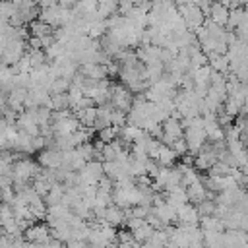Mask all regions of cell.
Listing matches in <instances>:
<instances>
[{"label":"cell","mask_w":248,"mask_h":248,"mask_svg":"<svg viewBox=\"0 0 248 248\" xmlns=\"http://www.w3.org/2000/svg\"><path fill=\"white\" fill-rule=\"evenodd\" d=\"M161 126H163V138H161L163 143L172 145L176 140H182L184 138V124H182V120L178 116L170 114Z\"/></svg>","instance_id":"cell-4"},{"label":"cell","mask_w":248,"mask_h":248,"mask_svg":"<svg viewBox=\"0 0 248 248\" xmlns=\"http://www.w3.org/2000/svg\"><path fill=\"white\" fill-rule=\"evenodd\" d=\"M126 221H128V215H126V209H122V207H118V205H114V203H110L107 209H105V215H103V223H107V225H110V227H122V225H126Z\"/></svg>","instance_id":"cell-10"},{"label":"cell","mask_w":248,"mask_h":248,"mask_svg":"<svg viewBox=\"0 0 248 248\" xmlns=\"http://www.w3.org/2000/svg\"><path fill=\"white\" fill-rule=\"evenodd\" d=\"M79 174V186L83 184H99V180L105 176V169H103V163L93 159L89 163H85V167L81 170H78Z\"/></svg>","instance_id":"cell-6"},{"label":"cell","mask_w":248,"mask_h":248,"mask_svg":"<svg viewBox=\"0 0 248 248\" xmlns=\"http://www.w3.org/2000/svg\"><path fill=\"white\" fill-rule=\"evenodd\" d=\"M209 68H211L215 74L225 76L227 72H231V62H229L227 54H217V56H211V58H209Z\"/></svg>","instance_id":"cell-19"},{"label":"cell","mask_w":248,"mask_h":248,"mask_svg":"<svg viewBox=\"0 0 248 248\" xmlns=\"http://www.w3.org/2000/svg\"><path fill=\"white\" fill-rule=\"evenodd\" d=\"M178 14H180V17L184 19V23H186V27L190 31L200 29L205 23V19H207L203 16V12L200 10V6H196V4H182V6H178Z\"/></svg>","instance_id":"cell-3"},{"label":"cell","mask_w":248,"mask_h":248,"mask_svg":"<svg viewBox=\"0 0 248 248\" xmlns=\"http://www.w3.org/2000/svg\"><path fill=\"white\" fill-rule=\"evenodd\" d=\"M50 110H68L70 108V101H68V93H50Z\"/></svg>","instance_id":"cell-22"},{"label":"cell","mask_w":248,"mask_h":248,"mask_svg":"<svg viewBox=\"0 0 248 248\" xmlns=\"http://www.w3.org/2000/svg\"><path fill=\"white\" fill-rule=\"evenodd\" d=\"M196 209L200 213V219L202 217H213V215H217V202H215V198H207V200L196 203Z\"/></svg>","instance_id":"cell-20"},{"label":"cell","mask_w":248,"mask_h":248,"mask_svg":"<svg viewBox=\"0 0 248 248\" xmlns=\"http://www.w3.org/2000/svg\"><path fill=\"white\" fill-rule=\"evenodd\" d=\"M37 163L41 165V169H48V170L60 169L62 167V151L56 147H45L43 151H39Z\"/></svg>","instance_id":"cell-8"},{"label":"cell","mask_w":248,"mask_h":248,"mask_svg":"<svg viewBox=\"0 0 248 248\" xmlns=\"http://www.w3.org/2000/svg\"><path fill=\"white\" fill-rule=\"evenodd\" d=\"M25 54H27V41H23V39H12V41H8V45H6L2 62H4L6 66H16Z\"/></svg>","instance_id":"cell-5"},{"label":"cell","mask_w":248,"mask_h":248,"mask_svg":"<svg viewBox=\"0 0 248 248\" xmlns=\"http://www.w3.org/2000/svg\"><path fill=\"white\" fill-rule=\"evenodd\" d=\"M66 248H89V242L87 240H70L66 244Z\"/></svg>","instance_id":"cell-26"},{"label":"cell","mask_w":248,"mask_h":248,"mask_svg":"<svg viewBox=\"0 0 248 248\" xmlns=\"http://www.w3.org/2000/svg\"><path fill=\"white\" fill-rule=\"evenodd\" d=\"M25 240L27 242H33V244H48L52 240V234H50V227L46 223H33L25 229Z\"/></svg>","instance_id":"cell-7"},{"label":"cell","mask_w":248,"mask_h":248,"mask_svg":"<svg viewBox=\"0 0 248 248\" xmlns=\"http://www.w3.org/2000/svg\"><path fill=\"white\" fill-rule=\"evenodd\" d=\"M58 2V6H62V8H74L76 4H78V0H56Z\"/></svg>","instance_id":"cell-27"},{"label":"cell","mask_w":248,"mask_h":248,"mask_svg":"<svg viewBox=\"0 0 248 248\" xmlns=\"http://www.w3.org/2000/svg\"><path fill=\"white\" fill-rule=\"evenodd\" d=\"M151 211L155 213V217L161 221L163 227H169L170 223L176 221V207H172V205L167 203V202H163V203H159V205H151Z\"/></svg>","instance_id":"cell-12"},{"label":"cell","mask_w":248,"mask_h":248,"mask_svg":"<svg viewBox=\"0 0 248 248\" xmlns=\"http://www.w3.org/2000/svg\"><path fill=\"white\" fill-rule=\"evenodd\" d=\"M72 87V79H66V78H56L50 85V93H68V89Z\"/></svg>","instance_id":"cell-25"},{"label":"cell","mask_w":248,"mask_h":248,"mask_svg":"<svg viewBox=\"0 0 248 248\" xmlns=\"http://www.w3.org/2000/svg\"><path fill=\"white\" fill-rule=\"evenodd\" d=\"M52 33H54V27L46 25L41 19H35V21L29 23V35L35 37V39H45V37H50Z\"/></svg>","instance_id":"cell-17"},{"label":"cell","mask_w":248,"mask_h":248,"mask_svg":"<svg viewBox=\"0 0 248 248\" xmlns=\"http://www.w3.org/2000/svg\"><path fill=\"white\" fill-rule=\"evenodd\" d=\"M97 136H99V140H101L103 143H110V141L118 140V136H120V128H118V126H107V128L99 130Z\"/></svg>","instance_id":"cell-23"},{"label":"cell","mask_w":248,"mask_h":248,"mask_svg":"<svg viewBox=\"0 0 248 248\" xmlns=\"http://www.w3.org/2000/svg\"><path fill=\"white\" fill-rule=\"evenodd\" d=\"M236 169H231L229 165H225V163H221V161H217L211 169H209V172H207V176H231L232 172H234Z\"/></svg>","instance_id":"cell-24"},{"label":"cell","mask_w":248,"mask_h":248,"mask_svg":"<svg viewBox=\"0 0 248 248\" xmlns=\"http://www.w3.org/2000/svg\"><path fill=\"white\" fill-rule=\"evenodd\" d=\"M41 172V165L29 157H21L12 165L14 184H31L33 178Z\"/></svg>","instance_id":"cell-1"},{"label":"cell","mask_w":248,"mask_h":248,"mask_svg":"<svg viewBox=\"0 0 248 248\" xmlns=\"http://www.w3.org/2000/svg\"><path fill=\"white\" fill-rule=\"evenodd\" d=\"M200 229L203 232H223L225 225L217 215H213V217H202L200 219Z\"/></svg>","instance_id":"cell-18"},{"label":"cell","mask_w":248,"mask_h":248,"mask_svg":"<svg viewBox=\"0 0 248 248\" xmlns=\"http://www.w3.org/2000/svg\"><path fill=\"white\" fill-rule=\"evenodd\" d=\"M176 223L178 227H198L200 225V213L196 209V205L186 203L182 207L176 209Z\"/></svg>","instance_id":"cell-9"},{"label":"cell","mask_w":248,"mask_h":248,"mask_svg":"<svg viewBox=\"0 0 248 248\" xmlns=\"http://www.w3.org/2000/svg\"><path fill=\"white\" fill-rule=\"evenodd\" d=\"M74 114H76V118L79 120L81 126L93 130V126H95V122H97V107H95V105H93V107H87V108H81V110H78V112H74Z\"/></svg>","instance_id":"cell-16"},{"label":"cell","mask_w":248,"mask_h":248,"mask_svg":"<svg viewBox=\"0 0 248 248\" xmlns=\"http://www.w3.org/2000/svg\"><path fill=\"white\" fill-rule=\"evenodd\" d=\"M167 248H170V246H167Z\"/></svg>","instance_id":"cell-28"},{"label":"cell","mask_w":248,"mask_h":248,"mask_svg":"<svg viewBox=\"0 0 248 248\" xmlns=\"http://www.w3.org/2000/svg\"><path fill=\"white\" fill-rule=\"evenodd\" d=\"M176 159H178V155L172 151V147L167 145V143H163V141H161L157 153L153 155V161H157L161 167H174Z\"/></svg>","instance_id":"cell-13"},{"label":"cell","mask_w":248,"mask_h":248,"mask_svg":"<svg viewBox=\"0 0 248 248\" xmlns=\"http://www.w3.org/2000/svg\"><path fill=\"white\" fill-rule=\"evenodd\" d=\"M134 93L128 89V87H124L122 83H112L110 85V105L114 107V108H118V110H122V112H130V108H132V105H134Z\"/></svg>","instance_id":"cell-2"},{"label":"cell","mask_w":248,"mask_h":248,"mask_svg":"<svg viewBox=\"0 0 248 248\" xmlns=\"http://www.w3.org/2000/svg\"><path fill=\"white\" fill-rule=\"evenodd\" d=\"M17 14V6L12 0H0V23H10V19Z\"/></svg>","instance_id":"cell-21"},{"label":"cell","mask_w":248,"mask_h":248,"mask_svg":"<svg viewBox=\"0 0 248 248\" xmlns=\"http://www.w3.org/2000/svg\"><path fill=\"white\" fill-rule=\"evenodd\" d=\"M79 74L85 76L87 79H95V81L108 79V72H107V66L105 64H95V62L81 64L79 66Z\"/></svg>","instance_id":"cell-11"},{"label":"cell","mask_w":248,"mask_h":248,"mask_svg":"<svg viewBox=\"0 0 248 248\" xmlns=\"http://www.w3.org/2000/svg\"><path fill=\"white\" fill-rule=\"evenodd\" d=\"M163 196H165V202L167 203H170L172 207H182V205H186L190 200H188V192H186V188L184 186H178V188H174V190H170V192H163Z\"/></svg>","instance_id":"cell-15"},{"label":"cell","mask_w":248,"mask_h":248,"mask_svg":"<svg viewBox=\"0 0 248 248\" xmlns=\"http://www.w3.org/2000/svg\"><path fill=\"white\" fill-rule=\"evenodd\" d=\"M229 14H231V10H229L225 4H221V2L215 0V4H213L211 10H209L207 19H211L213 23H217V25H221V27H227V23H229Z\"/></svg>","instance_id":"cell-14"}]
</instances>
